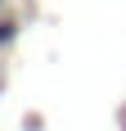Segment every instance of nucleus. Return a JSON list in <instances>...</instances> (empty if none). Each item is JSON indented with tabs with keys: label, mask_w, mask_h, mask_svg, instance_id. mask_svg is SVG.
I'll list each match as a JSON object with an SVG mask.
<instances>
[{
	"label": "nucleus",
	"mask_w": 126,
	"mask_h": 131,
	"mask_svg": "<svg viewBox=\"0 0 126 131\" xmlns=\"http://www.w3.org/2000/svg\"><path fill=\"white\" fill-rule=\"evenodd\" d=\"M9 41H14V23H9V18H0V50H5Z\"/></svg>",
	"instance_id": "obj_1"
}]
</instances>
